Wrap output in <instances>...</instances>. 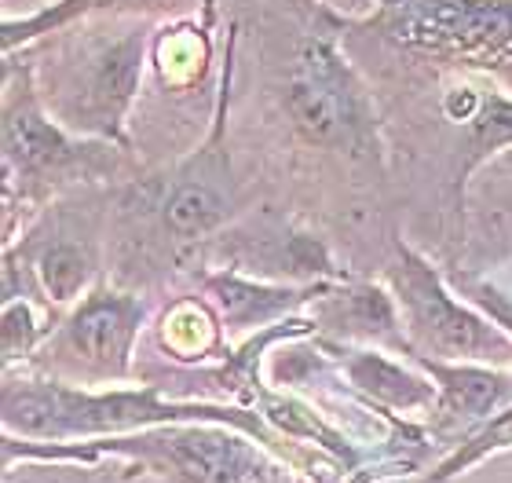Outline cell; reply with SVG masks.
Returning a JSON list of instances; mask_svg holds the SVG:
<instances>
[{"instance_id": "6da1fadb", "label": "cell", "mask_w": 512, "mask_h": 483, "mask_svg": "<svg viewBox=\"0 0 512 483\" xmlns=\"http://www.w3.org/2000/svg\"><path fill=\"white\" fill-rule=\"evenodd\" d=\"M381 26L432 59L512 66V0H388Z\"/></svg>"}, {"instance_id": "7a4b0ae2", "label": "cell", "mask_w": 512, "mask_h": 483, "mask_svg": "<svg viewBox=\"0 0 512 483\" xmlns=\"http://www.w3.org/2000/svg\"><path fill=\"white\" fill-rule=\"evenodd\" d=\"M286 110L300 136L333 151H363L374 136V110L337 44L308 37L286 77Z\"/></svg>"}, {"instance_id": "3957f363", "label": "cell", "mask_w": 512, "mask_h": 483, "mask_svg": "<svg viewBox=\"0 0 512 483\" xmlns=\"http://www.w3.org/2000/svg\"><path fill=\"white\" fill-rule=\"evenodd\" d=\"M147 55V33L125 30L121 37H96L59 66V114L74 129H99L121 136V118L136 96Z\"/></svg>"}, {"instance_id": "277c9868", "label": "cell", "mask_w": 512, "mask_h": 483, "mask_svg": "<svg viewBox=\"0 0 512 483\" xmlns=\"http://www.w3.org/2000/svg\"><path fill=\"white\" fill-rule=\"evenodd\" d=\"M4 418L11 429L59 436V432L85 429H125L147 421H180V418H231L216 407H172L158 403L154 392H110V396H77L70 388L30 385L8 388Z\"/></svg>"}, {"instance_id": "5b68a950", "label": "cell", "mask_w": 512, "mask_h": 483, "mask_svg": "<svg viewBox=\"0 0 512 483\" xmlns=\"http://www.w3.org/2000/svg\"><path fill=\"white\" fill-rule=\"evenodd\" d=\"M392 282L399 304L406 308L410 330L421 344L454 359H509L512 355V344L502 333L487 326L480 315H472L469 308H461L417 253L399 249V268H392Z\"/></svg>"}, {"instance_id": "8992f818", "label": "cell", "mask_w": 512, "mask_h": 483, "mask_svg": "<svg viewBox=\"0 0 512 483\" xmlns=\"http://www.w3.org/2000/svg\"><path fill=\"white\" fill-rule=\"evenodd\" d=\"M4 158H8V169H19V176H41V180L99 165V151L81 147L59 125H52L44 118V110L33 103V96H8Z\"/></svg>"}, {"instance_id": "52a82bcc", "label": "cell", "mask_w": 512, "mask_h": 483, "mask_svg": "<svg viewBox=\"0 0 512 483\" xmlns=\"http://www.w3.org/2000/svg\"><path fill=\"white\" fill-rule=\"evenodd\" d=\"M139 319H143L139 301L110 290H96L70 319L66 341L77 352V359H85L88 366L121 374L128 366V355H132Z\"/></svg>"}, {"instance_id": "ba28073f", "label": "cell", "mask_w": 512, "mask_h": 483, "mask_svg": "<svg viewBox=\"0 0 512 483\" xmlns=\"http://www.w3.org/2000/svg\"><path fill=\"white\" fill-rule=\"evenodd\" d=\"M231 213V187H227V161L224 154L209 147L198 154L191 172H183L172 194L161 205V220L165 231L176 235L180 242L209 235L220 227Z\"/></svg>"}, {"instance_id": "9c48e42d", "label": "cell", "mask_w": 512, "mask_h": 483, "mask_svg": "<svg viewBox=\"0 0 512 483\" xmlns=\"http://www.w3.org/2000/svg\"><path fill=\"white\" fill-rule=\"evenodd\" d=\"M209 293L216 297L220 312L231 326H260V322L286 315L304 293L282 290V286H264V282H249L238 275H216L209 279Z\"/></svg>"}, {"instance_id": "30bf717a", "label": "cell", "mask_w": 512, "mask_h": 483, "mask_svg": "<svg viewBox=\"0 0 512 483\" xmlns=\"http://www.w3.org/2000/svg\"><path fill=\"white\" fill-rule=\"evenodd\" d=\"M421 363L439 381L447 407L458 410V414H469V418H483L509 392V381L502 374L483 370V366H443V363H428V359H421Z\"/></svg>"}, {"instance_id": "8fae6325", "label": "cell", "mask_w": 512, "mask_h": 483, "mask_svg": "<svg viewBox=\"0 0 512 483\" xmlns=\"http://www.w3.org/2000/svg\"><path fill=\"white\" fill-rule=\"evenodd\" d=\"M348 374H352L355 385L366 388L370 396L384 399V403H392V407H417L432 396V388L425 381L410 377L377 352H355L352 363H348Z\"/></svg>"}, {"instance_id": "7c38bea8", "label": "cell", "mask_w": 512, "mask_h": 483, "mask_svg": "<svg viewBox=\"0 0 512 483\" xmlns=\"http://www.w3.org/2000/svg\"><path fill=\"white\" fill-rule=\"evenodd\" d=\"M37 282L55 304H70L92 279V253L77 242H55L37 257Z\"/></svg>"}, {"instance_id": "4fadbf2b", "label": "cell", "mask_w": 512, "mask_h": 483, "mask_svg": "<svg viewBox=\"0 0 512 483\" xmlns=\"http://www.w3.org/2000/svg\"><path fill=\"white\" fill-rule=\"evenodd\" d=\"M469 132H472V158L465 165V172L483 161L487 154H494L498 147H509L512 143V99L498 96H476V110L469 114Z\"/></svg>"}, {"instance_id": "5bb4252c", "label": "cell", "mask_w": 512, "mask_h": 483, "mask_svg": "<svg viewBox=\"0 0 512 483\" xmlns=\"http://www.w3.org/2000/svg\"><path fill=\"white\" fill-rule=\"evenodd\" d=\"M139 8V4H147V0H59L52 8L37 11L30 19L22 22H4V52H11L15 44L30 41V37H41V33H52L59 30L63 22L77 19V15H88V11H107V8Z\"/></svg>"}, {"instance_id": "9a60e30c", "label": "cell", "mask_w": 512, "mask_h": 483, "mask_svg": "<svg viewBox=\"0 0 512 483\" xmlns=\"http://www.w3.org/2000/svg\"><path fill=\"white\" fill-rule=\"evenodd\" d=\"M165 344L183 359H202V352L213 344V326L198 304H180L172 315H165Z\"/></svg>"}, {"instance_id": "2e32d148", "label": "cell", "mask_w": 512, "mask_h": 483, "mask_svg": "<svg viewBox=\"0 0 512 483\" xmlns=\"http://www.w3.org/2000/svg\"><path fill=\"white\" fill-rule=\"evenodd\" d=\"M512 443V410H505V414H498V418L491 421V429H483L476 440L465 447V451H458L454 458H450L443 469H439V480H447V476H454L461 469V465H469V462H476L480 454H487V451H498V447H509Z\"/></svg>"}, {"instance_id": "e0dca14e", "label": "cell", "mask_w": 512, "mask_h": 483, "mask_svg": "<svg viewBox=\"0 0 512 483\" xmlns=\"http://www.w3.org/2000/svg\"><path fill=\"white\" fill-rule=\"evenodd\" d=\"M33 315L26 304H8V312H4V352L8 359L22 355L26 348L33 344Z\"/></svg>"}]
</instances>
